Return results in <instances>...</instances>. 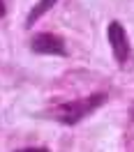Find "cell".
<instances>
[{
	"label": "cell",
	"instance_id": "1",
	"mask_svg": "<svg viewBox=\"0 0 134 152\" xmlns=\"http://www.w3.org/2000/svg\"><path fill=\"white\" fill-rule=\"evenodd\" d=\"M104 102H106V95L95 92V95H90V97L74 99V102H67V104L56 106V108L51 111V118H56L58 122H63V124H77V122H81L86 115L97 111Z\"/></svg>",
	"mask_w": 134,
	"mask_h": 152
},
{
	"label": "cell",
	"instance_id": "2",
	"mask_svg": "<svg viewBox=\"0 0 134 152\" xmlns=\"http://www.w3.org/2000/svg\"><path fill=\"white\" fill-rule=\"evenodd\" d=\"M109 44H111V48H113V58L118 60V65H127V62L132 60L130 37H127L125 28L118 23V21L109 23Z\"/></svg>",
	"mask_w": 134,
	"mask_h": 152
},
{
	"label": "cell",
	"instance_id": "3",
	"mask_svg": "<svg viewBox=\"0 0 134 152\" xmlns=\"http://www.w3.org/2000/svg\"><path fill=\"white\" fill-rule=\"evenodd\" d=\"M30 48L35 53H42V56H65V39L60 35H53V32H39L30 39Z\"/></svg>",
	"mask_w": 134,
	"mask_h": 152
},
{
	"label": "cell",
	"instance_id": "4",
	"mask_svg": "<svg viewBox=\"0 0 134 152\" xmlns=\"http://www.w3.org/2000/svg\"><path fill=\"white\" fill-rule=\"evenodd\" d=\"M58 0H39L37 5H35V7H32V12H30L28 14V19H26V26H32V23H37L39 19H42V16H44V14H46L49 10H51V7H53V5H56Z\"/></svg>",
	"mask_w": 134,
	"mask_h": 152
},
{
	"label": "cell",
	"instance_id": "5",
	"mask_svg": "<svg viewBox=\"0 0 134 152\" xmlns=\"http://www.w3.org/2000/svg\"><path fill=\"white\" fill-rule=\"evenodd\" d=\"M16 152H49V148H21Z\"/></svg>",
	"mask_w": 134,
	"mask_h": 152
},
{
	"label": "cell",
	"instance_id": "6",
	"mask_svg": "<svg viewBox=\"0 0 134 152\" xmlns=\"http://www.w3.org/2000/svg\"><path fill=\"white\" fill-rule=\"evenodd\" d=\"M5 12H7V7H5V0H0V19L5 16Z\"/></svg>",
	"mask_w": 134,
	"mask_h": 152
},
{
	"label": "cell",
	"instance_id": "7",
	"mask_svg": "<svg viewBox=\"0 0 134 152\" xmlns=\"http://www.w3.org/2000/svg\"><path fill=\"white\" fill-rule=\"evenodd\" d=\"M132 120H134V106H132Z\"/></svg>",
	"mask_w": 134,
	"mask_h": 152
}]
</instances>
